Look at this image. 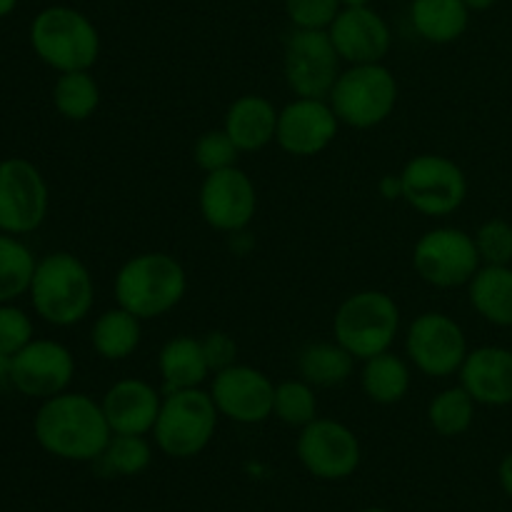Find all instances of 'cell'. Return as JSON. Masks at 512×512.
<instances>
[{
    "label": "cell",
    "mask_w": 512,
    "mask_h": 512,
    "mask_svg": "<svg viewBox=\"0 0 512 512\" xmlns=\"http://www.w3.org/2000/svg\"><path fill=\"white\" fill-rule=\"evenodd\" d=\"M103 413L113 435H148L158 420L163 393L140 378H123L105 390Z\"/></svg>",
    "instance_id": "cell-19"
},
{
    "label": "cell",
    "mask_w": 512,
    "mask_h": 512,
    "mask_svg": "<svg viewBox=\"0 0 512 512\" xmlns=\"http://www.w3.org/2000/svg\"><path fill=\"white\" fill-rule=\"evenodd\" d=\"M475 408H478V403L470 398L468 390L463 385H453V388L440 390L430 400L428 423L443 438H458L473 428Z\"/></svg>",
    "instance_id": "cell-30"
},
{
    "label": "cell",
    "mask_w": 512,
    "mask_h": 512,
    "mask_svg": "<svg viewBox=\"0 0 512 512\" xmlns=\"http://www.w3.org/2000/svg\"><path fill=\"white\" fill-rule=\"evenodd\" d=\"M483 268L478 245L470 233L450 225L428 230L413 248V270L423 283L440 290L463 288Z\"/></svg>",
    "instance_id": "cell-9"
},
{
    "label": "cell",
    "mask_w": 512,
    "mask_h": 512,
    "mask_svg": "<svg viewBox=\"0 0 512 512\" xmlns=\"http://www.w3.org/2000/svg\"><path fill=\"white\" fill-rule=\"evenodd\" d=\"M473 238L483 265H512V223L508 220H485Z\"/></svg>",
    "instance_id": "cell-34"
},
{
    "label": "cell",
    "mask_w": 512,
    "mask_h": 512,
    "mask_svg": "<svg viewBox=\"0 0 512 512\" xmlns=\"http://www.w3.org/2000/svg\"><path fill=\"white\" fill-rule=\"evenodd\" d=\"M15 8H18V0H0V18L13 13Z\"/></svg>",
    "instance_id": "cell-41"
},
{
    "label": "cell",
    "mask_w": 512,
    "mask_h": 512,
    "mask_svg": "<svg viewBox=\"0 0 512 512\" xmlns=\"http://www.w3.org/2000/svg\"><path fill=\"white\" fill-rule=\"evenodd\" d=\"M468 353L470 348L463 325L448 313L428 310L408 325L405 355L428 378L458 375Z\"/></svg>",
    "instance_id": "cell-10"
},
{
    "label": "cell",
    "mask_w": 512,
    "mask_h": 512,
    "mask_svg": "<svg viewBox=\"0 0 512 512\" xmlns=\"http://www.w3.org/2000/svg\"><path fill=\"white\" fill-rule=\"evenodd\" d=\"M358 512H390V510H383V508H365V510H358Z\"/></svg>",
    "instance_id": "cell-43"
},
{
    "label": "cell",
    "mask_w": 512,
    "mask_h": 512,
    "mask_svg": "<svg viewBox=\"0 0 512 512\" xmlns=\"http://www.w3.org/2000/svg\"><path fill=\"white\" fill-rule=\"evenodd\" d=\"M33 435L40 448L53 458L68 463H95L108 448L113 430L98 400L65 390L40 403L33 418Z\"/></svg>",
    "instance_id": "cell-1"
},
{
    "label": "cell",
    "mask_w": 512,
    "mask_h": 512,
    "mask_svg": "<svg viewBox=\"0 0 512 512\" xmlns=\"http://www.w3.org/2000/svg\"><path fill=\"white\" fill-rule=\"evenodd\" d=\"M238 158H240L238 145L230 140V135L225 133L223 128L203 133L193 148L195 165H198L205 175L218 173V170H225V168H233V165H238Z\"/></svg>",
    "instance_id": "cell-33"
},
{
    "label": "cell",
    "mask_w": 512,
    "mask_h": 512,
    "mask_svg": "<svg viewBox=\"0 0 512 512\" xmlns=\"http://www.w3.org/2000/svg\"><path fill=\"white\" fill-rule=\"evenodd\" d=\"M358 360L338 343H310L298 353V373L313 388H335L348 383Z\"/></svg>",
    "instance_id": "cell-27"
},
{
    "label": "cell",
    "mask_w": 512,
    "mask_h": 512,
    "mask_svg": "<svg viewBox=\"0 0 512 512\" xmlns=\"http://www.w3.org/2000/svg\"><path fill=\"white\" fill-rule=\"evenodd\" d=\"M473 10L465 0H413L410 25L415 33L433 45H450L465 35Z\"/></svg>",
    "instance_id": "cell-23"
},
{
    "label": "cell",
    "mask_w": 512,
    "mask_h": 512,
    "mask_svg": "<svg viewBox=\"0 0 512 512\" xmlns=\"http://www.w3.org/2000/svg\"><path fill=\"white\" fill-rule=\"evenodd\" d=\"M140 340H143V320L120 305L100 313L90 328V345L100 358L110 363L128 360L140 348Z\"/></svg>",
    "instance_id": "cell-25"
},
{
    "label": "cell",
    "mask_w": 512,
    "mask_h": 512,
    "mask_svg": "<svg viewBox=\"0 0 512 512\" xmlns=\"http://www.w3.org/2000/svg\"><path fill=\"white\" fill-rule=\"evenodd\" d=\"M468 300L485 323L512 328V265H483L468 283Z\"/></svg>",
    "instance_id": "cell-24"
},
{
    "label": "cell",
    "mask_w": 512,
    "mask_h": 512,
    "mask_svg": "<svg viewBox=\"0 0 512 512\" xmlns=\"http://www.w3.org/2000/svg\"><path fill=\"white\" fill-rule=\"evenodd\" d=\"M198 208L205 223L218 233H243L258 213V190L250 175L233 165L205 175L198 190Z\"/></svg>",
    "instance_id": "cell-15"
},
{
    "label": "cell",
    "mask_w": 512,
    "mask_h": 512,
    "mask_svg": "<svg viewBox=\"0 0 512 512\" xmlns=\"http://www.w3.org/2000/svg\"><path fill=\"white\" fill-rule=\"evenodd\" d=\"M328 35L343 63L348 65L383 63L393 48V30L388 20L370 5L340 10L330 23Z\"/></svg>",
    "instance_id": "cell-18"
},
{
    "label": "cell",
    "mask_w": 512,
    "mask_h": 512,
    "mask_svg": "<svg viewBox=\"0 0 512 512\" xmlns=\"http://www.w3.org/2000/svg\"><path fill=\"white\" fill-rule=\"evenodd\" d=\"M158 370L163 378V393L200 388L208 375H213L205 360L203 340L190 335H175L160 348Z\"/></svg>",
    "instance_id": "cell-22"
},
{
    "label": "cell",
    "mask_w": 512,
    "mask_h": 512,
    "mask_svg": "<svg viewBox=\"0 0 512 512\" xmlns=\"http://www.w3.org/2000/svg\"><path fill=\"white\" fill-rule=\"evenodd\" d=\"M498 480H500V488L505 490V495L512 500V450L500 460L498 465Z\"/></svg>",
    "instance_id": "cell-39"
},
{
    "label": "cell",
    "mask_w": 512,
    "mask_h": 512,
    "mask_svg": "<svg viewBox=\"0 0 512 512\" xmlns=\"http://www.w3.org/2000/svg\"><path fill=\"white\" fill-rule=\"evenodd\" d=\"M50 193L43 173L25 158L0 160V233H35L48 218Z\"/></svg>",
    "instance_id": "cell-12"
},
{
    "label": "cell",
    "mask_w": 512,
    "mask_h": 512,
    "mask_svg": "<svg viewBox=\"0 0 512 512\" xmlns=\"http://www.w3.org/2000/svg\"><path fill=\"white\" fill-rule=\"evenodd\" d=\"M378 190L388 200L403 198V180H400V173L398 175H385V178L378 183Z\"/></svg>",
    "instance_id": "cell-38"
},
{
    "label": "cell",
    "mask_w": 512,
    "mask_h": 512,
    "mask_svg": "<svg viewBox=\"0 0 512 512\" xmlns=\"http://www.w3.org/2000/svg\"><path fill=\"white\" fill-rule=\"evenodd\" d=\"M510 348H512V345H510Z\"/></svg>",
    "instance_id": "cell-44"
},
{
    "label": "cell",
    "mask_w": 512,
    "mask_h": 512,
    "mask_svg": "<svg viewBox=\"0 0 512 512\" xmlns=\"http://www.w3.org/2000/svg\"><path fill=\"white\" fill-rule=\"evenodd\" d=\"M53 105L58 115L73 123L93 118L100 105V85L90 70L60 73L53 85Z\"/></svg>",
    "instance_id": "cell-28"
},
{
    "label": "cell",
    "mask_w": 512,
    "mask_h": 512,
    "mask_svg": "<svg viewBox=\"0 0 512 512\" xmlns=\"http://www.w3.org/2000/svg\"><path fill=\"white\" fill-rule=\"evenodd\" d=\"M373 0H340L343 8H363V5H370Z\"/></svg>",
    "instance_id": "cell-42"
},
{
    "label": "cell",
    "mask_w": 512,
    "mask_h": 512,
    "mask_svg": "<svg viewBox=\"0 0 512 512\" xmlns=\"http://www.w3.org/2000/svg\"><path fill=\"white\" fill-rule=\"evenodd\" d=\"M343 58L335 50L328 30H300L285 40L283 70L285 83L295 98H328L340 70Z\"/></svg>",
    "instance_id": "cell-11"
},
{
    "label": "cell",
    "mask_w": 512,
    "mask_h": 512,
    "mask_svg": "<svg viewBox=\"0 0 512 512\" xmlns=\"http://www.w3.org/2000/svg\"><path fill=\"white\" fill-rule=\"evenodd\" d=\"M460 385L470 398L485 408L512 405V348L503 345H480L465 358L458 370Z\"/></svg>",
    "instance_id": "cell-20"
},
{
    "label": "cell",
    "mask_w": 512,
    "mask_h": 512,
    "mask_svg": "<svg viewBox=\"0 0 512 512\" xmlns=\"http://www.w3.org/2000/svg\"><path fill=\"white\" fill-rule=\"evenodd\" d=\"M208 393L218 413L238 425H258L273 418L275 383L253 365L235 363L215 373Z\"/></svg>",
    "instance_id": "cell-16"
},
{
    "label": "cell",
    "mask_w": 512,
    "mask_h": 512,
    "mask_svg": "<svg viewBox=\"0 0 512 512\" xmlns=\"http://www.w3.org/2000/svg\"><path fill=\"white\" fill-rule=\"evenodd\" d=\"M188 290L183 263L168 253H140L115 273V303L140 320H155L178 308Z\"/></svg>",
    "instance_id": "cell-3"
},
{
    "label": "cell",
    "mask_w": 512,
    "mask_h": 512,
    "mask_svg": "<svg viewBox=\"0 0 512 512\" xmlns=\"http://www.w3.org/2000/svg\"><path fill=\"white\" fill-rule=\"evenodd\" d=\"M278 113L280 110L263 95H240L230 103L228 113H225L223 130L238 145L240 153H258V150L275 143Z\"/></svg>",
    "instance_id": "cell-21"
},
{
    "label": "cell",
    "mask_w": 512,
    "mask_h": 512,
    "mask_svg": "<svg viewBox=\"0 0 512 512\" xmlns=\"http://www.w3.org/2000/svg\"><path fill=\"white\" fill-rule=\"evenodd\" d=\"M285 13L293 28L328 30L335 15L343 10L340 0H283Z\"/></svg>",
    "instance_id": "cell-36"
},
{
    "label": "cell",
    "mask_w": 512,
    "mask_h": 512,
    "mask_svg": "<svg viewBox=\"0 0 512 512\" xmlns=\"http://www.w3.org/2000/svg\"><path fill=\"white\" fill-rule=\"evenodd\" d=\"M218 408L203 388L163 393L153 438L163 455L188 460L203 453L218 430Z\"/></svg>",
    "instance_id": "cell-7"
},
{
    "label": "cell",
    "mask_w": 512,
    "mask_h": 512,
    "mask_svg": "<svg viewBox=\"0 0 512 512\" xmlns=\"http://www.w3.org/2000/svg\"><path fill=\"white\" fill-rule=\"evenodd\" d=\"M300 465L318 480H348L358 473L363 448L353 430L333 418H315L300 428L295 443Z\"/></svg>",
    "instance_id": "cell-13"
},
{
    "label": "cell",
    "mask_w": 512,
    "mask_h": 512,
    "mask_svg": "<svg viewBox=\"0 0 512 512\" xmlns=\"http://www.w3.org/2000/svg\"><path fill=\"white\" fill-rule=\"evenodd\" d=\"M400 333V308L383 290L348 295L333 315V338L353 355L368 360L388 353Z\"/></svg>",
    "instance_id": "cell-5"
},
{
    "label": "cell",
    "mask_w": 512,
    "mask_h": 512,
    "mask_svg": "<svg viewBox=\"0 0 512 512\" xmlns=\"http://www.w3.org/2000/svg\"><path fill=\"white\" fill-rule=\"evenodd\" d=\"M398 95V78L388 65L363 63L350 65L338 75L328 95V103L338 115L340 125L370 130L378 128L393 115Z\"/></svg>",
    "instance_id": "cell-6"
},
{
    "label": "cell",
    "mask_w": 512,
    "mask_h": 512,
    "mask_svg": "<svg viewBox=\"0 0 512 512\" xmlns=\"http://www.w3.org/2000/svg\"><path fill=\"white\" fill-rule=\"evenodd\" d=\"M95 463L108 475L133 478V475L145 473L150 468L153 448L145 440V435H113L108 448L103 450V455Z\"/></svg>",
    "instance_id": "cell-32"
},
{
    "label": "cell",
    "mask_w": 512,
    "mask_h": 512,
    "mask_svg": "<svg viewBox=\"0 0 512 512\" xmlns=\"http://www.w3.org/2000/svg\"><path fill=\"white\" fill-rule=\"evenodd\" d=\"M273 418L288 428H305L313 423L318 415V395L315 388L303 378H290L283 383L275 385V398H273Z\"/></svg>",
    "instance_id": "cell-31"
},
{
    "label": "cell",
    "mask_w": 512,
    "mask_h": 512,
    "mask_svg": "<svg viewBox=\"0 0 512 512\" xmlns=\"http://www.w3.org/2000/svg\"><path fill=\"white\" fill-rule=\"evenodd\" d=\"M75 378V358L70 348L58 340H30L20 353L8 360V383L20 395L33 400H48L65 393Z\"/></svg>",
    "instance_id": "cell-14"
},
{
    "label": "cell",
    "mask_w": 512,
    "mask_h": 512,
    "mask_svg": "<svg viewBox=\"0 0 512 512\" xmlns=\"http://www.w3.org/2000/svg\"><path fill=\"white\" fill-rule=\"evenodd\" d=\"M203 350L213 375L238 363V340L225 330H210L203 338Z\"/></svg>",
    "instance_id": "cell-37"
},
{
    "label": "cell",
    "mask_w": 512,
    "mask_h": 512,
    "mask_svg": "<svg viewBox=\"0 0 512 512\" xmlns=\"http://www.w3.org/2000/svg\"><path fill=\"white\" fill-rule=\"evenodd\" d=\"M495 3H498V0H465V5H468L470 10H478V13H483V10H490Z\"/></svg>",
    "instance_id": "cell-40"
},
{
    "label": "cell",
    "mask_w": 512,
    "mask_h": 512,
    "mask_svg": "<svg viewBox=\"0 0 512 512\" xmlns=\"http://www.w3.org/2000/svg\"><path fill=\"white\" fill-rule=\"evenodd\" d=\"M30 48L55 73L90 70L100 58L93 20L70 5H48L30 23Z\"/></svg>",
    "instance_id": "cell-4"
},
{
    "label": "cell",
    "mask_w": 512,
    "mask_h": 512,
    "mask_svg": "<svg viewBox=\"0 0 512 512\" xmlns=\"http://www.w3.org/2000/svg\"><path fill=\"white\" fill-rule=\"evenodd\" d=\"M340 120L328 98H295L278 113L275 143L295 158H313L338 138Z\"/></svg>",
    "instance_id": "cell-17"
},
{
    "label": "cell",
    "mask_w": 512,
    "mask_h": 512,
    "mask_svg": "<svg viewBox=\"0 0 512 512\" xmlns=\"http://www.w3.org/2000/svg\"><path fill=\"white\" fill-rule=\"evenodd\" d=\"M28 295L40 320L55 328H73L93 310L95 283L78 255L58 250L38 260Z\"/></svg>",
    "instance_id": "cell-2"
},
{
    "label": "cell",
    "mask_w": 512,
    "mask_h": 512,
    "mask_svg": "<svg viewBox=\"0 0 512 512\" xmlns=\"http://www.w3.org/2000/svg\"><path fill=\"white\" fill-rule=\"evenodd\" d=\"M33 340V320L13 303L0 305V358L10 360Z\"/></svg>",
    "instance_id": "cell-35"
},
{
    "label": "cell",
    "mask_w": 512,
    "mask_h": 512,
    "mask_svg": "<svg viewBox=\"0 0 512 512\" xmlns=\"http://www.w3.org/2000/svg\"><path fill=\"white\" fill-rule=\"evenodd\" d=\"M33 250L18 235L0 233V305L15 303L20 295L30 290V280L35 273Z\"/></svg>",
    "instance_id": "cell-29"
},
{
    "label": "cell",
    "mask_w": 512,
    "mask_h": 512,
    "mask_svg": "<svg viewBox=\"0 0 512 512\" xmlns=\"http://www.w3.org/2000/svg\"><path fill=\"white\" fill-rule=\"evenodd\" d=\"M360 385L375 405H398L410 393V368L393 350L363 360Z\"/></svg>",
    "instance_id": "cell-26"
},
{
    "label": "cell",
    "mask_w": 512,
    "mask_h": 512,
    "mask_svg": "<svg viewBox=\"0 0 512 512\" xmlns=\"http://www.w3.org/2000/svg\"><path fill=\"white\" fill-rule=\"evenodd\" d=\"M403 200L425 218H448L468 198V178L455 160L438 153L410 158L400 170Z\"/></svg>",
    "instance_id": "cell-8"
}]
</instances>
